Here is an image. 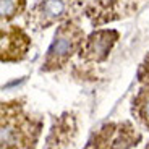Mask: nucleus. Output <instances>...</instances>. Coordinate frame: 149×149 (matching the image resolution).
Masks as SVG:
<instances>
[{"label":"nucleus","instance_id":"1","mask_svg":"<svg viewBox=\"0 0 149 149\" xmlns=\"http://www.w3.org/2000/svg\"><path fill=\"white\" fill-rule=\"evenodd\" d=\"M74 47V39L70 33L67 31H60L58 34L55 36L52 45L49 49V54H47V60L52 62V63H58L62 60H65L68 55L71 54Z\"/></svg>","mask_w":149,"mask_h":149},{"label":"nucleus","instance_id":"2","mask_svg":"<svg viewBox=\"0 0 149 149\" xmlns=\"http://www.w3.org/2000/svg\"><path fill=\"white\" fill-rule=\"evenodd\" d=\"M113 36H115L113 33H107V31L93 34L89 39V44H88V52L91 54V57L96 60L104 58L107 55L112 42H113V39H112Z\"/></svg>","mask_w":149,"mask_h":149},{"label":"nucleus","instance_id":"3","mask_svg":"<svg viewBox=\"0 0 149 149\" xmlns=\"http://www.w3.org/2000/svg\"><path fill=\"white\" fill-rule=\"evenodd\" d=\"M63 2L62 0H47L44 5H42V18H44V23H49L55 19L57 16H60L63 13Z\"/></svg>","mask_w":149,"mask_h":149},{"label":"nucleus","instance_id":"4","mask_svg":"<svg viewBox=\"0 0 149 149\" xmlns=\"http://www.w3.org/2000/svg\"><path fill=\"white\" fill-rule=\"evenodd\" d=\"M18 10V0H2V18H11Z\"/></svg>","mask_w":149,"mask_h":149},{"label":"nucleus","instance_id":"5","mask_svg":"<svg viewBox=\"0 0 149 149\" xmlns=\"http://www.w3.org/2000/svg\"><path fill=\"white\" fill-rule=\"evenodd\" d=\"M141 115L146 122H149V97H146L144 104H143V110H141Z\"/></svg>","mask_w":149,"mask_h":149}]
</instances>
